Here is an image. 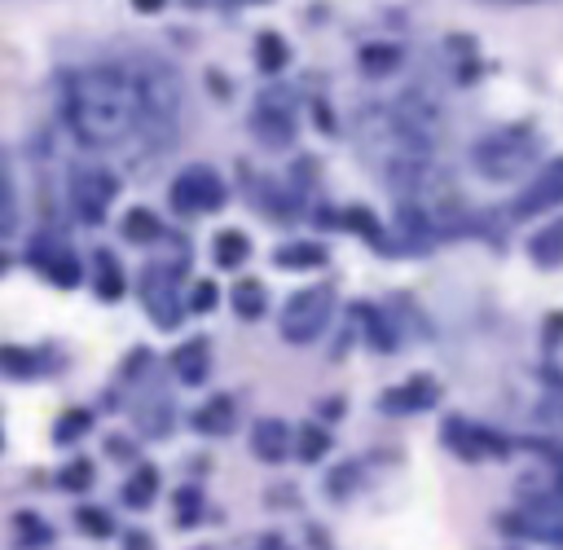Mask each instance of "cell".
<instances>
[{
	"instance_id": "obj_31",
	"label": "cell",
	"mask_w": 563,
	"mask_h": 550,
	"mask_svg": "<svg viewBox=\"0 0 563 550\" xmlns=\"http://www.w3.org/2000/svg\"><path fill=\"white\" fill-rule=\"evenodd\" d=\"M88 484H93V462L75 458L71 467L62 471V489H88Z\"/></svg>"
},
{
	"instance_id": "obj_23",
	"label": "cell",
	"mask_w": 563,
	"mask_h": 550,
	"mask_svg": "<svg viewBox=\"0 0 563 550\" xmlns=\"http://www.w3.org/2000/svg\"><path fill=\"white\" fill-rule=\"evenodd\" d=\"M401 66V49L396 44H366L361 49V71L366 75H388Z\"/></svg>"
},
{
	"instance_id": "obj_35",
	"label": "cell",
	"mask_w": 563,
	"mask_h": 550,
	"mask_svg": "<svg viewBox=\"0 0 563 550\" xmlns=\"http://www.w3.org/2000/svg\"><path fill=\"white\" fill-rule=\"evenodd\" d=\"M163 5H168V0H132V9H137V14H159Z\"/></svg>"
},
{
	"instance_id": "obj_21",
	"label": "cell",
	"mask_w": 563,
	"mask_h": 550,
	"mask_svg": "<svg viewBox=\"0 0 563 550\" xmlns=\"http://www.w3.org/2000/svg\"><path fill=\"white\" fill-rule=\"evenodd\" d=\"M124 238L128 242H159L163 238V225H159V216L150 212V207H132V212L124 216Z\"/></svg>"
},
{
	"instance_id": "obj_2",
	"label": "cell",
	"mask_w": 563,
	"mask_h": 550,
	"mask_svg": "<svg viewBox=\"0 0 563 550\" xmlns=\"http://www.w3.org/2000/svg\"><path fill=\"white\" fill-rule=\"evenodd\" d=\"M132 71V88H137V128L132 137L146 150H163L176 132V110H181V84L163 62L146 58Z\"/></svg>"
},
{
	"instance_id": "obj_3",
	"label": "cell",
	"mask_w": 563,
	"mask_h": 550,
	"mask_svg": "<svg viewBox=\"0 0 563 550\" xmlns=\"http://www.w3.org/2000/svg\"><path fill=\"white\" fill-rule=\"evenodd\" d=\"M537 154V141L528 128H506V132H493V137H484L476 150H471V159H476V168L489 176V181H511V176H520L528 163H533Z\"/></svg>"
},
{
	"instance_id": "obj_38",
	"label": "cell",
	"mask_w": 563,
	"mask_h": 550,
	"mask_svg": "<svg viewBox=\"0 0 563 550\" xmlns=\"http://www.w3.org/2000/svg\"><path fill=\"white\" fill-rule=\"evenodd\" d=\"M9 269V256H5V251H0V273H5Z\"/></svg>"
},
{
	"instance_id": "obj_13",
	"label": "cell",
	"mask_w": 563,
	"mask_h": 550,
	"mask_svg": "<svg viewBox=\"0 0 563 550\" xmlns=\"http://www.w3.org/2000/svg\"><path fill=\"white\" fill-rule=\"evenodd\" d=\"M502 528H506V533H515V537H533V542H555V546H563V515H555V511L506 515Z\"/></svg>"
},
{
	"instance_id": "obj_37",
	"label": "cell",
	"mask_w": 563,
	"mask_h": 550,
	"mask_svg": "<svg viewBox=\"0 0 563 550\" xmlns=\"http://www.w3.org/2000/svg\"><path fill=\"white\" fill-rule=\"evenodd\" d=\"M110 454H115V458H128V440L115 436V440H110Z\"/></svg>"
},
{
	"instance_id": "obj_6",
	"label": "cell",
	"mask_w": 563,
	"mask_h": 550,
	"mask_svg": "<svg viewBox=\"0 0 563 550\" xmlns=\"http://www.w3.org/2000/svg\"><path fill=\"white\" fill-rule=\"evenodd\" d=\"M115 194H119V176L106 168H80L71 176V212L84 225H102Z\"/></svg>"
},
{
	"instance_id": "obj_8",
	"label": "cell",
	"mask_w": 563,
	"mask_h": 550,
	"mask_svg": "<svg viewBox=\"0 0 563 550\" xmlns=\"http://www.w3.org/2000/svg\"><path fill=\"white\" fill-rule=\"evenodd\" d=\"M251 132H256V141L260 146H269V150L291 146L295 119H291V110H282L278 93H264V102L256 106V115H251Z\"/></svg>"
},
{
	"instance_id": "obj_15",
	"label": "cell",
	"mask_w": 563,
	"mask_h": 550,
	"mask_svg": "<svg viewBox=\"0 0 563 550\" xmlns=\"http://www.w3.org/2000/svg\"><path fill=\"white\" fill-rule=\"evenodd\" d=\"M251 449H256V458H264V462H282L286 449H291V427H286L282 418H260V423L251 427Z\"/></svg>"
},
{
	"instance_id": "obj_33",
	"label": "cell",
	"mask_w": 563,
	"mask_h": 550,
	"mask_svg": "<svg viewBox=\"0 0 563 550\" xmlns=\"http://www.w3.org/2000/svg\"><path fill=\"white\" fill-rule=\"evenodd\" d=\"M216 300H220L216 282H198V286H194V295H190V308H194V313H212Z\"/></svg>"
},
{
	"instance_id": "obj_17",
	"label": "cell",
	"mask_w": 563,
	"mask_h": 550,
	"mask_svg": "<svg viewBox=\"0 0 563 550\" xmlns=\"http://www.w3.org/2000/svg\"><path fill=\"white\" fill-rule=\"evenodd\" d=\"M247 256H251V242L242 238L238 229H220L212 238V260L220 269H238V264H247Z\"/></svg>"
},
{
	"instance_id": "obj_20",
	"label": "cell",
	"mask_w": 563,
	"mask_h": 550,
	"mask_svg": "<svg viewBox=\"0 0 563 550\" xmlns=\"http://www.w3.org/2000/svg\"><path fill=\"white\" fill-rule=\"evenodd\" d=\"M93 264H97V295H102V300H119V295H124V286H128L119 260L110 256V251H97Z\"/></svg>"
},
{
	"instance_id": "obj_18",
	"label": "cell",
	"mask_w": 563,
	"mask_h": 550,
	"mask_svg": "<svg viewBox=\"0 0 563 550\" xmlns=\"http://www.w3.org/2000/svg\"><path fill=\"white\" fill-rule=\"evenodd\" d=\"M256 62L264 75H278L286 62H291V44H286L278 31H260L256 36Z\"/></svg>"
},
{
	"instance_id": "obj_10",
	"label": "cell",
	"mask_w": 563,
	"mask_h": 550,
	"mask_svg": "<svg viewBox=\"0 0 563 550\" xmlns=\"http://www.w3.org/2000/svg\"><path fill=\"white\" fill-rule=\"evenodd\" d=\"M436 401H440L436 383L427 379V374H414L410 383H401V388L379 396V410L383 414H418V410H427V405H436Z\"/></svg>"
},
{
	"instance_id": "obj_34",
	"label": "cell",
	"mask_w": 563,
	"mask_h": 550,
	"mask_svg": "<svg viewBox=\"0 0 563 550\" xmlns=\"http://www.w3.org/2000/svg\"><path fill=\"white\" fill-rule=\"evenodd\" d=\"M124 546H128V550H154V542H150L146 533H128V537H124Z\"/></svg>"
},
{
	"instance_id": "obj_1",
	"label": "cell",
	"mask_w": 563,
	"mask_h": 550,
	"mask_svg": "<svg viewBox=\"0 0 563 550\" xmlns=\"http://www.w3.org/2000/svg\"><path fill=\"white\" fill-rule=\"evenodd\" d=\"M62 115L71 137L88 150H110L137 128V88L128 66H88L66 80Z\"/></svg>"
},
{
	"instance_id": "obj_25",
	"label": "cell",
	"mask_w": 563,
	"mask_h": 550,
	"mask_svg": "<svg viewBox=\"0 0 563 550\" xmlns=\"http://www.w3.org/2000/svg\"><path fill=\"white\" fill-rule=\"evenodd\" d=\"M88 423H93V418H88V410H66L62 418H58V427H53V440H80L84 432H88Z\"/></svg>"
},
{
	"instance_id": "obj_27",
	"label": "cell",
	"mask_w": 563,
	"mask_h": 550,
	"mask_svg": "<svg viewBox=\"0 0 563 550\" xmlns=\"http://www.w3.org/2000/svg\"><path fill=\"white\" fill-rule=\"evenodd\" d=\"M326 449H330V436L322 432V427L308 423L304 432H300V458H304V462H317V458L326 454Z\"/></svg>"
},
{
	"instance_id": "obj_4",
	"label": "cell",
	"mask_w": 563,
	"mask_h": 550,
	"mask_svg": "<svg viewBox=\"0 0 563 550\" xmlns=\"http://www.w3.org/2000/svg\"><path fill=\"white\" fill-rule=\"evenodd\" d=\"M335 308V291L330 286H304L282 304V339L286 344H313L330 322Z\"/></svg>"
},
{
	"instance_id": "obj_30",
	"label": "cell",
	"mask_w": 563,
	"mask_h": 550,
	"mask_svg": "<svg viewBox=\"0 0 563 550\" xmlns=\"http://www.w3.org/2000/svg\"><path fill=\"white\" fill-rule=\"evenodd\" d=\"M75 520H80V528H84L88 537H110V528H115V524H110V515H106V511H97V506H84V511L75 515Z\"/></svg>"
},
{
	"instance_id": "obj_11",
	"label": "cell",
	"mask_w": 563,
	"mask_h": 550,
	"mask_svg": "<svg viewBox=\"0 0 563 550\" xmlns=\"http://www.w3.org/2000/svg\"><path fill=\"white\" fill-rule=\"evenodd\" d=\"M172 370L185 388H198V383L207 379V370H212V348H207V339L203 335L185 339V344L172 352Z\"/></svg>"
},
{
	"instance_id": "obj_26",
	"label": "cell",
	"mask_w": 563,
	"mask_h": 550,
	"mask_svg": "<svg viewBox=\"0 0 563 550\" xmlns=\"http://www.w3.org/2000/svg\"><path fill=\"white\" fill-rule=\"evenodd\" d=\"M0 370H9L14 379H31L36 374V357L22 348H0Z\"/></svg>"
},
{
	"instance_id": "obj_24",
	"label": "cell",
	"mask_w": 563,
	"mask_h": 550,
	"mask_svg": "<svg viewBox=\"0 0 563 550\" xmlns=\"http://www.w3.org/2000/svg\"><path fill=\"white\" fill-rule=\"evenodd\" d=\"M533 260L537 264H559L563 260V220L559 225H550L546 234L533 238Z\"/></svg>"
},
{
	"instance_id": "obj_36",
	"label": "cell",
	"mask_w": 563,
	"mask_h": 550,
	"mask_svg": "<svg viewBox=\"0 0 563 550\" xmlns=\"http://www.w3.org/2000/svg\"><path fill=\"white\" fill-rule=\"evenodd\" d=\"M9 198H14V190H9V176L0 168V207H9Z\"/></svg>"
},
{
	"instance_id": "obj_9",
	"label": "cell",
	"mask_w": 563,
	"mask_h": 550,
	"mask_svg": "<svg viewBox=\"0 0 563 550\" xmlns=\"http://www.w3.org/2000/svg\"><path fill=\"white\" fill-rule=\"evenodd\" d=\"M563 203V159L546 163L542 172H537V181L528 185L520 194V203H515V216H537V212H550V207Z\"/></svg>"
},
{
	"instance_id": "obj_22",
	"label": "cell",
	"mask_w": 563,
	"mask_h": 550,
	"mask_svg": "<svg viewBox=\"0 0 563 550\" xmlns=\"http://www.w3.org/2000/svg\"><path fill=\"white\" fill-rule=\"evenodd\" d=\"M154 493H159V471L146 462L141 471H132V480H128V489H124V502L132 506V511H141V506L154 502Z\"/></svg>"
},
{
	"instance_id": "obj_7",
	"label": "cell",
	"mask_w": 563,
	"mask_h": 550,
	"mask_svg": "<svg viewBox=\"0 0 563 550\" xmlns=\"http://www.w3.org/2000/svg\"><path fill=\"white\" fill-rule=\"evenodd\" d=\"M141 304L150 308V322L159 330H176L181 326V300H176V273H168L163 264H150L141 273Z\"/></svg>"
},
{
	"instance_id": "obj_32",
	"label": "cell",
	"mask_w": 563,
	"mask_h": 550,
	"mask_svg": "<svg viewBox=\"0 0 563 550\" xmlns=\"http://www.w3.org/2000/svg\"><path fill=\"white\" fill-rule=\"evenodd\" d=\"M361 317H366V326H370V335H374V348H383V352H388V348H396V344H392V330H383L379 313H374L370 304H361Z\"/></svg>"
},
{
	"instance_id": "obj_5",
	"label": "cell",
	"mask_w": 563,
	"mask_h": 550,
	"mask_svg": "<svg viewBox=\"0 0 563 550\" xmlns=\"http://www.w3.org/2000/svg\"><path fill=\"white\" fill-rule=\"evenodd\" d=\"M168 198H172L176 212H185V216L220 212V207H225V181H220V176H216L212 168L194 163V168H185V172L172 181Z\"/></svg>"
},
{
	"instance_id": "obj_14",
	"label": "cell",
	"mask_w": 563,
	"mask_h": 550,
	"mask_svg": "<svg viewBox=\"0 0 563 550\" xmlns=\"http://www.w3.org/2000/svg\"><path fill=\"white\" fill-rule=\"evenodd\" d=\"M31 264H40L58 286H80V260H75L62 242H40V247H31Z\"/></svg>"
},
{
	"instance_id": "obj_16",
	"label": "cell",
	"mask_w": 563,
	"mask_h": 550,
	"mask_svg": "<svg viewBox=\"0 0 563 550\" xmlns=\"http://www.w3.org/2000/svg\"><path fill=\"white\" fill-rule=\"evenodd\" d=\"M194 427L203 436H229L238 427V414H234V396H212L207 405H198L194 414Z\"/></svg>"
},
{
	"instance_id": "obj_29",
	"label": "cell",
	"mask_w": 563,
	"mask_h": 550,
	"mask_svg": "<svg viewBox=\"0 0 563 550\" xmlns=\"http://www.w3.org/2000/svg\"><path fill=\"white\" fill-rule=\"evenodd\" d=\"M198 506H203L198 489H181V493H176V502H172L176 524H198Z\"/></svg>"
},
{
	"instance_id": "obj_12",
	"label": "cell",
	"mask_w": 563,
	"mask_h": 550,
	"mask_svg": "<svg viewBox=\"0 0 563 550\" xmlns=\"http://www.w3.org/2000/svg\"><path fill=\"white\" fill-rule=\"evenodd\" d=\"M445 440L454 445V454L462 458H484V454H502V440L489 436L484 427H471L462 423V418H449L445 423Z\"/></svg>"
},
{
	"instance_id": "obj_28",
	"label": "cell",
	"mask_w": 563,
	"mask_h": 550,
	"mask_svg": "<svg viewBox=\"0 0 563 550\" xmlns=\"http://www.w3.org/2000/svg\"><path fill=\"white\" fill-rule=\"evenodd\" d=\"M273 260H278L282 269H295V264H322L326 251H322V247H282Z\"/></svg>"
},
{
	"instance_id": "obj_19",
	"label": "cell",
	"mask_w": 563,
	"mask_h": 550,
	"mask_svg": "<svg viewBox=\"0 0 563 550\" xmlns=\"http://www.w3.org/2000/svg\"><path fill=\"white\" fill-rule=\"evenodd\" d=\"M234 308H238V317H247V322L264 317V308H269V291H264V282L242 278V282L234 286Z\"/></svg>"
}]
</instances>
